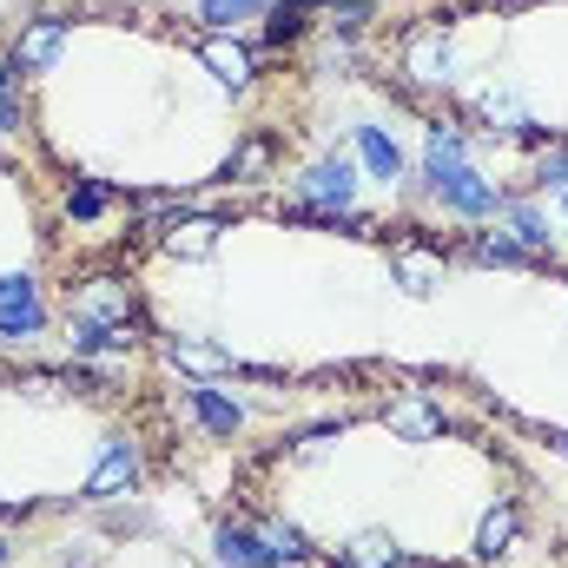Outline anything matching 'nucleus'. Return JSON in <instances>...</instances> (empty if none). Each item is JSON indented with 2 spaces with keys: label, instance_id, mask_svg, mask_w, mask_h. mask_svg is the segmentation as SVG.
Wrapping results in <instances>:
<instances>
[{
  "label": "nucleus",
  "instance_id": "obj_23",
  "mask_svg": "<svg viewBox=\"0 0 568 568\" xmlns=\"http://www.w3.org/2000/svg\"><path fill=\"white\" fill-rule=\"evenodd\" d=\"M476 258H483V265H536V251H523V245H510V238H483Z\"/></svg>",
  "mask_w": 568,
  "mask_h": 568
},
{
  "label": "nucleus",
  "instance_id": "obj_30",
  "mask_svg": "<svg viewBox=\"0 0 568 568\" xmlns=\"http://www.w3.org/2000/svg\"><path fill=\"white\" fill-rule=\"evenodd\" d=\"M0 93H7V60H0Z\"/></svg>",
  "mask_w": 568,
  "mask_h": 568
},
{
  "label": "nucleus",
  "instance_id": "obj_7",
  "mask_svg": "<svg viewBox=\"0 0 568 568\" xmlns=\"http://www.w3.org/2000/svg\"><path fill=\"white\" fill-rule=\"evenodd\" d=\"M185 410H192L212 437H238V424H245V410H238L225 390H185Z\"/></svg>",
  "mask_w": 568,
  "mask_h": 568
},
{
  "label": "nucleus",
  "instance_id": "obj_12",
  "mask_svg": "<svg viewBox=\"0 0 568 568\" xmlns=\"http://www.w3.org/2000/svg\"><path fill=\"white\" fill-rule=\"evenodd\" d=\"M357 146H364V165H371L377 179H397V172H404V152H397V139H390V132L364 126V132H357Z\"/></svg>",
  "mask_w": 568,
  "mask_h": 568
},
{
  "label": "nucleus",
  "instance_id": "obj_10",
  "mask_svg": "<svg viewBox=\"0 0 568 568\" xmlns=\"http://www.w3.org/2000/svg\"><path fill=\"white\" fill-rule=\"evenodd\" d=\"M410 73H417V79H443V73H450V46H443L437 26H430V33H410Z\"/></svg>",
  "mask_w": 568,
  "mask_h": 568
},
{
  "label": "nucleus",
  "instance_id": "obj_3",
  "mask_svg": "<svg viewBox=\"0 0 568 568\" xmlns=\"http://www.w3.org/2000/svg\"><path fill=\"white\" fill-rule=\"evenodd\" d=\"M60 46H66V20H33V26L20 33V46H13V66H20V73H46V66L60 60Z\"/></svg>",
  "mask_w": 568,
  "mask_h": 568
},
{
  "label": "nucleus",
  "instance_id": "obj_2",
  "mask_svg": "<svg viewBox=\"0 0 568 568\" xmlns=\"http://www.w3.org/2000/svg\"><path fill=\"white\" fill-rule=\"evenodd\" d=\"M132 483H139V450H132V443H112V450L99 457V470L86 476L79 496H86V503H106V496H119V490H132Z\"/></svg>",
  "mask_w": 568,
  "mask_h": 568
},
{
  "label": "nucleus",
  "instance_id": "obj_26",
  "mask_svg": "<svg viewBox=\"0 0 568 568\" xmlns=\"http://www.w3.org/2000/svg\"><path fill=\"white\" fill-rule=\"evenodd\" d=\"M265 543H271L278 556H304V536H298V529H285V523H278V529H271Z\"/></svg>",
  "mask_w": 568,
  "mask_h": 568
},
{
  "label": "nucleus",
  "instance_id": "obj_13",
  "mask_svg": "<svg viewBox=\"0 0 568 568\" xmlns=\"http://www.w3.org/2000/svg\"><path fill=\"white\" fill-rule=\"evenodd\" d=\"M73 351H132V324H73Z\"/></svg>",
  "mask_w": 568,
  "mask_h": 568
},
{
  "label": "nucleus",
  "instance_id": "obj_9",
  "mask_svg": "<svg viewBox=\"0 0 568 568\" xmlns=\"http://www.w3.org/2000/svg\"><path fill=\"white\" fill-rule=\"evenodd\" d=\"M212 245H218V218H185V225L165 232L172 258H212Z\"/></svg>",
  "mask_w": 568,
  "mask_h": 568
},
{
  "label": "nucleus",
  "instance_id": "obj_31",
  "mask_svg": "<svg viewBox=\"0 0 568 568\" xmlns=\"http://www.w3.org/2000/svg\"><path fill=\"white\" fill-rule=\"evenodd\" d=\"M397 568H437V562H397Z\"/></svg>",
  "mask_w": 568,
  "mask_h": 568
},
{
  "label": "nucleus",
  "instance_id": "obj_17",
  "mask_svg": "<svg viewBox=\"0 0 568 568\" xmlns=\"http://www.w3.org/2000/svg\"><path fill=\"white\" fill-rule=\"evenodd\" d=\"M516 543V510H496L490 523H483V536H476V549H483V562H496L503 549Z\"/></svg>",
  "mask_w": 568,
  "mask_h": 568
},
{
  "label": "nucleus",
  "instance_id": "obj_14",
  "mask_svg": "<svg viewBox=\"0 0 568 568\" xmlns=\"http://www.w3.org/2000/svg\"><path fill=\"white\" fill-rule=\"evenodd\" d=\"M337 562H344V568H397L404 556H397V543H390V536H357Z\"/></svg>",
  "mask_w": 568,
  "mask_h": 568
},
{
  "label": "nucleus",
  "instance_id": "obj_28",
  "mask_svg": "<svg viewBox=\"0 0 568 568\" xmlns=\"http://www.w3.org/2000/svg\"><path fill=\"white\" fill-rule=\"evenodd\" d=\"M13 126H20V106H13V99L0 93V132H13Z\"/></svg>",
  "mask_w": 568,
  "mask_h": 568
},
{
  "label": "nucleus",
  "instance_id": "obj_32",
  "mask_svg": "<svg viewBox=\"0 0 568 568\" xmlns=\"http://www.w3.org/2000/svg\"><path fill=\"white\" fill-rule=\"evenodd\" d=\"M562 450H568V437H562Z\"/></svg>",
  "mask_w": 568,
  "mask_h": 568
},
{
  "label": "nucleus",
  "instance_id": "obj_19",
  "mask_svg": "<svg viewBox=\"0 0 568 568\" xmlns=\"http://www.w3.org/2000/svg\"><path fill=\"white\" fill-rule=\"evenodd\" d=\"M390 430H404V437H437V430H443V417H437V410H424V404H397V410H390Z\"/></svg>",
  "mask_w": 568,
  "mask_h": 568
},
{
  "label": "nucleus",
  "instance_id": "obj_24",
  "mask_svg": "<svg viewBox=\"0 0 568 568\" xmlns=\"http://www.w3.org/2000/svg\"><path fill=\"white\" fill-rule=\"evenodd\" d=\"M258 7H271V0H205V20H212V26H232V20H245V13H258Z\"/></svg>",
  "mask_w": 568,
  "mask_h": 568
},
{
  "label": "nucleus",
  "instance_id": "obj_21",
  "mask_svg": "<svg viewBox=\"0 0 568 568\" xmlns=\"http://www.w3.org/2000/svg\"><path fill=\"white\" fill-rule=\"evenodd\" d=\"M26 331H40V304L26 298V304H0V337H26Z\"/></svg>",
  "mask_w": 568,
  "mask_h": 568
},
{
  "label": "nucleus",
  "instance_id": "obj_25",
  "mask_svg": "<svg viewBox=\"0 0 568 568\" xmlns=\"http://www.w3.org/2000/svg\"><path fill=\"white\" fill-rule=\"evenodd\" d=\"M510 218H516V238H523V251H543V245H549V232H543V218H536L529 205H516Z\"/></svg>",
  "mask_w": 568,
  "mask_h": 568
},
{
  "label": "nucleus",
  "instance_id": "obj_4",
  "mask_svg": "<svg viewBox=\"0 0 568 568\" xmlns=\"http://www.w3.org/2000/svg\"><path fill=\"white\" fill-rule=\"evenodd\" d=\"M437 199L443 205H457V212H470V218H490V212H503V199H496V185H483V172H457V179H443L437 185Z\"/></svg>",
  "mask_w": 568,
  "mask_h": 568
},
{
  "label": "nucleus",
  "instance_id": "obj_27",
  "mask_svg": "<svg viewBox=\"0 0 568 568\" xmlns=\"http://www.w3.org/2000/svg\"><path fill=\"white\" fill-rule=\"evenodd\" d=\"M33 298V278H0V304H26Z\"/></svg>",
  "mask_w": 568,
  "mask_h": 568
},
{
  "label": "nucleus",
  "instance_id": "obj_11",
  "mask_svg": "<svg viewBox=\"0 0 568 568\" xmlns=\"http://www.w3.org/2000/svg\"><path fill=\"white\" fill-rule=\"evenodd\" d=\"M165 357H172V364H185V371H199V377L232 371V357H225L218 344H192V337H172V344H165Z\"/></svg>",
  "mask_w": 568,
  "mask_h": 568
},
{
  "label": "nucleus",
  "instance_id": "obj_22",
  "mask_svg": "<svg viewBox=\"0 0 568 568\" xmlns=\"http://www.w3.org/2000/svg\"><path fill=\"white\" fill-rule=\"evenodd\" d=\"M106 205H112L106 185H79V192H66V212H73V218H99Z\"/></svg>",
  "mask_w": 568,
  "mask_h": 568
},
{
  "label": "nucleus",
  "instance_id": "obj_6",
  "mask_svg": "<svg viewBox=\"0 0 568 568\" xmlns=\"http://www.w3.org/2000/svg\"><path fill=\"white\" fill-rule=\"evenodd\" d=\"M351 192H357V172H351V159H324V165H311V172H304V199L351 205Z\"/></svg>",
  "mask_w": 568,
  "mask_h": 568
},
{
  "label": "nucleus",
  "instance_id": "obj_1",
  "mask_svg": "<svg viewBox=\"0 0 568 568\" xmlns=\"http://www.w3.org/2000/svg\"><path fill=\"white\" fill-rule=\"evenodd\" d=\"M73 324H132V291H126V285H112V278L86 285V291H79V304H73Z\"/></svg>",
  "mask_w": 568,
  "mask_h": 568
},
{
  "label": "nucleus",
  "instance_id": "obj_18",
  "mask_svg": "<svg viewBox=\"0 0 568 568\" xmlns=\"http://www.w3.org/2000/svg\"><path fill=\"white\" fill-rule=\"evenodd\" d=\"M397 278H404V291L424 298V291L437 285V258H430V251H404V258H397Z\"/></svg>",
  "mask_w": 568,
  "mask_h": 568
},
{
  "label": "nucleus",
  "instance_id": "obj_29",
  "mask_svg": "<svg viewBox=\"0 0 568 568\" xmlns=\"http://www.w3.org/2000/svg\"><path fill=\"white\" fill-rule=\"evenodd\" d=\"M7 556H13V549H7V536H0V568H7Z\"/></svg>",
  "mask_w": 568,
  "mask_h": 568
},
{
  "label": "nucleus",
  "instance_id": "obj_16",
  "mask_svg": "<svg viewBox=\"0 0 568 568\" xmlns=\"http://www.w3.org/2000/svg\"><path fill=\"white\" fill-rule=\"evenodd\" d=\"M265 165H271V146H265V139H251V146H238V152H232L225 179H238V185H258V179H265Z\"/></svg>",
  "mask_w": 568,
  "mask_h": 568
},
{
  "label": "nucleus",
  "instance_id": "obj_15",
  "mask_svg": "<svg viewBox=\"0 0 568 568\" xmlns=\"http://www.w3.org/2000/svg\"><path fill=\"white\" fill-rule=\"evenodd\" d=\"M205 66H212L225 86H245V79H251V60H245V46H225V40H212V46H205Z\"/></svg>",
  "mask_w": 568,
  "mask_h": 568
},
{
  "label": "nucleus",
  "instance_id": "obj_5",
  "mask_svg": "<svg viewBox=\"0 0 568 568\" xmlns=\"http://www.w3.org/2000/svg\"><path fill=\"white\" fill-rule=\"evenodd\" d=\"M463 165H470V146H463V132H457V126H430V165H424L430 192H437L443 179H457Z\"/></svg>",
  "mask_w": 568,
  "mask_h": 568
},
{
  "label": "nucleus",
  "instance_id": "obj_8",
  "mask_svg": "<svg viewBox=\"0 0 568 568\" xmlns=\"http://www.w3.org/2000/svg\"><path fill=\"white\" fill-rule=\"evenodd\" d=\"M218 562L225 568H271L278 562V549L258 543L251 529H218Z\"/></svg>",
  "mask_w": 568,
  "mask_h": 568
},
{
  "label": "nucleus",
  "instance_id": "obj_20",
  "mask_svg": "<svg viewBox=\"0 0 568 568\" xmlns=\"http://www.w3.org/2000/svg\"><path fill=\"white\" fill-rule=\"evenodd\" d=\"M304 13H311V0H278V7H271V26H265V33H271V40H291V33L304 26Z\"/></svg>",
  "mask_w": 568,
  "mask_h": 568
}]
</instances>
